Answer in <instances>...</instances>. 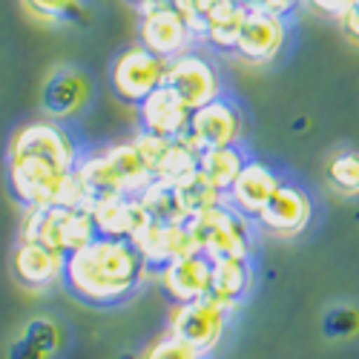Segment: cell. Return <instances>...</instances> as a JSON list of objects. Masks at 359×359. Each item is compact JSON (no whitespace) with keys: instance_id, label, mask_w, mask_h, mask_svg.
Listing matches in <instances>:
<instances>
[{"instance_id":"15","label":"cell","mask_w":359,"mask_h":359,"mask_svg":"<svg viewBox=\"0 0 359 359\" xmlns=\"http://www.w3.org/2000/svg\"><path fill=\"white\" fill-rule=\"evenodd\" d=\"M138 130L149 135H161V138H178L187 133L190 121V107L178 98L167 83L156 86L147 98L138 104Z\"/></svg>"},{"instance_id":"28","label":"cell","mask_w":359,"mask_h":359,"mask_svg":"<svg viewBox=\"0 0 359 359\" xmlns=\"http://www.w3.org/2000/svg\"><path fill=\"white\" fill-rule=\"evenodd\" d=\"M20 337H23L26 342H32L38 351H43L49 359H52L57 351H61V345H64V331L57 327V322H52V319H46V316L29 319V322L23 325Z\"/></svg>"},{"instance_id":"27","label":"cell","mask_w":359,"mask_h":359,"mask_svg":"<svg viewBox=\"0 0 359 359\" xmlns=\"http://www.w3.org/2000/svg\"><path fill=\"white\" fill-rule=\"evenodd\" d=\"M178 187H182V193H184V201H187L190 216L207 213V210H213V207H222V204L227 201L224 193H219L213 184L204 182V178L198 175V170L190 172L187 178H182V182H178Z\"/></svg>"},{"instance_id":"16","label":"cell","mask_w":359,"mask_h":359,"mask_svg":"<svg viewBox=\"0 0 359 359\" xmlns=\"http://www.w3.org/2000/svg\"><path fill=\"white\" fill-rule=\"evenodd\" d=\"M158 276H161V287L167 290V296L172 299L175 305L193 302V299L210 296L213 262L207 259L204 253L193 250V253H184V256L167 262L158 271Z\"/></svg>"},{"instance_id":"20","label":"cell","mask_w":359,"mask_h":359,"mask_svg":"<svg viewBox=\"0 0 359 359\" xmlns=\"http://www.w3.org/2000/svg\"><path fill=\"white\" fill-rule=\"evenodd\" d=\"M138 201L144 204L149 222L156 224H187L190 219L184 193L178 187V182H170V178H153L138 193Z\"/></svg>"},{"instance_id":"30","label":"cell","mask_w":359,"mask_h":359,"mask_svg":"<svg viewBox=\"0 0 359 359\" xmlns=\"http://www.w3.org/2000/svg\"><path fill=\"white\" fill-rule=\"evenodd\" d=\"M141 359H201L198 351H193L187 342H182L172 334H164L161 339H156L147 348V353Z\"/></svg>"},{"instance_id":"36","label":"cell","mask_w":359,"mask_h":359,"mask_svg":"<svg viewBox=\"0 0 359 359\" xmlns=\"http://www.w3.org/2000/svg\"><path fill=\"white\" fill-rule=\"evenodd\" d=\"M356 4H359V0H356Z\"/></svg>"},{"instance_id":"24","label":"cell","mask_w":359,"mask_h":359,"mask_svg":"<svg viewBox=\"0 0 359 359\" xmlns=\"http://www.w3.org/2000/svg\"><path fill=\"white\" fill-rule=\"evenodd\" d=\"M245 9L236 0H222V4L207 15L204 23V43H210L219 52H233L238 32H242V20H245Z\"/></svg>"},{"instance_id":"29","label":"cell","mask_w":359,"mask_h":359,"mask_svg":"<svg viewBox=\"0 0 359 359\" xmlns=\"http://www.w3.org/2000/svg\"><path fill=\"white\" fill-rule=\"evenodd\" d=\"M322 331L327 339H351L359 331V311L353 305H337L325 313Z\"/></svg>"},{"instance_id":"31","label":"cell","mask_w":359,"mask_h":359,"mask_svg":"<svg viewBox=\"0 0 359 359\" xmlns=\"http://www.w3.org/2000/svg\"><path fill=\"white\" fill-rule=\"evenodd\" d=\"M337 26H339V32H342V38L348 43L359 46V4H353L345 15H339L337 18Z\"/></svg>"},{"instance_id":"6","label":"cell","mask_w":359,"mask_h":359,"mask_svg":"<svg viewBox=\"0 0 359 359\" xmlns=\"http://www.w3.org/2000/svg\"><path fill=\"white\" fill-rule=\"evenodd\" d=\"M164 83L172 93L182 98L190 109H198L204 104H210L213 98L224 95V83L219 67L198 49H187L182 55H175L167 61Z\"/></svg>"},{"instance_id":"13","label":"cell","mask_w":359,"mask_h":359,"mask_svg":"<svg viewBox=\"0 0 359 359\" xmlns=\"http://www.w3.org/2000/svg\"><path fill=\"white\" fill-rule=\"evenodd\" d=\"M133 144L138 147V153L149 170L153 178H170V182H182L190 172H196L198 164V149L184 138H161L149 133H135Z\"/></svg>"},{"instance_id":"10","label":"cell","mask_w":359,"mask_h":359,"mask_svg":"<svg viewBox=\"0 0 359 359\" xmlns=\"http://www.w3.org/2000/svg\"><path fill=\"white\" fill-rule=\"evenodd\" d=\"M138 43L149 52H156L158 57L170 61V57L182 55L193 49L196 35L190 32L187 20L178 15V9L170 4H156L138 12Z\"/></svg>"},{"instance_id":"14","label":"cell","mask_w":359,"mask_h":359,"mask_svg":"<svg viewBox=\"0 0 359 359\" xmlns=\"http://www.w3.org/2000/svg\"><path fill=\"white\" fill-rule=\"evenodd\" d=\"M64 264H67L64 253H57L41 242H26V238H20L12 253V273L18 285L35 293H43L55 285H61Z\"/></svg>"},{"instance_id":"33","label":"cell","mask_w":359,"mask_h":359,"mask_svg":"<svg viewBox=\"0 0 359 359\" xmlns=\"http://www.w3.org/2000/svg\"><path fill=\"white\" fill-rule=\"evenodd\" d=\"M6 359H49L43 351H38L32 342H26L23 337H18L12 345H9V356Z\"/></svg>"},{"instance_id":"3","label":"cell","mask_w":359,"mask_h":359,"mask_svg":"<svg viewBox=\"0 0 359 359\" xmlns=\"http://www.w3.org/2000/svg\"><path fill=\"white\" fill-rule=\"evenodd\" d=\"M187 230L196 242V250L210 262L250 256L253 250V219L233 210L227 201L207 213L190 216Z\"/></svg>"},{"instance_id":"34","label":"cell","mask_w":359,"mask_h":359,"mask_svg":"<svg viewBox=\"0 0 359 359\" xmlns=\"http://www.w3.org/2000/svg\"><path fill=\"white\" fill-rule=\"evenodd\" d=\"M302 0H250V6H262V9H271V12H276V15H290Z\"/></svg>"},{"instance_id":"26","label":"cell","mask_w":359,"mask_h":359,"mask_svg":"<svg viewBox=\"0 0 359 359\" xmlns=\"http://www.w3.org/2000/svg\"><path fill=\"white\" fill-rule=\"evenodd\" d=\"M20 4L41 23H69L86 15L83 0H20Z\"/></svg>"},{"instance_id":"5","label":"cell","mask_w":359,"mask_h":359,"mask_svg":"<svg viewBox=\"0 0 359 359\" xmlns=\"http://www.w3.org/2000/svg\"><path fill=\"white\" fill-rule=\"evenodd\" d=\"M230 308H224L219 299L213 296H201L193 299V302H182L175 305L170 313V334L178 337L182 342H187L193 351H198L201 356L210 353L224 331H227V322H230Z\"/></svg>"},{"instance_id":"21","label":"cell","mask_w":359,"mask_h":359,"mask_svg":"<svg viewBox=\"0 0 359 359\" xmlns=\"http://www.w3.org/2000/svg\"><path fill=\"white\" fill-rule=\"evenodd\" d=\"M253 287V267L250 256L238 259H219L213 262V276H210V296L230 311H236L245 302V296Z\"/></svg>"},{"instance_id":"7","label":"cell","mask_w":359,"mask_h":359,"mask_svg":"<svg viewBox=\"0 0 359 359\" xmlns=\"http://www.w3.org/2000/svg\"><path fill=\"white\" fill-rule=\"evenodd\" d=\"M164 72H167L164 57H158L156 52L135 43V46L115 55V61L109 67V86L121 101L138 104L141 98L153 93L156 86L164 83Z\"/></svg>"},{"instance_id":"19","label":"cell","mask_w":359,"mask_h":359,"mask_svg":"<svg viewBox=\"0 0 359 359\" xmlns=\"http://www.w3.org/2000/svg\"><path fill=\"white\" fill-rule=\"evenodd\" d=\"M89 213H93V224H95L98 236L124 238V242H133V238L149 224V216L144 210V204L138 201V196L104 198Z\"/></svg>"},{"instance_id":"4","label":"cell","mask_w":359,"mask_h":359,"mask_svg":"<svg viewBox=\"0 0 359 359\" xmlns=\"http://www.w3.org/2000/svg\"><path fill=\"white\" fill-rule=\"evenodd\" d=\"M98 233L93 224V213L81 210V207H32L26 210L23 224H20V238L26 242H41L57 253H75L86 242H93Z\"/></svg>"},{"instance_id":"8","label":"cell","mask_w":359,"mask_h":359,"mask_svg":"<svg viewBox=\"0 0 359 359\" xmlns=\"http://www.w3.org/2000/svg\"><path fill=\"white\" fill-rule=\"evenodd\" d=\"M287 38L290 26L285 15H276L262 6H248L233 52L248 64H271L287 46Z\"/></svg>"},{"instance_id":"12","label":"cell","mask_w":359,"mask_h":359,"mask_svg":"<svg viewBox=\"0 0 359 359\" xmlns=\"http://www.w3.org/2000/svg\"><path fill=\"white\" fill-rule=\"evenodd\" d=\"M311 219H313V201L302 187L293 184V182H282L276 187V193L271 196V201L253 216L259 230L271 233L276 238L299 236L311 224Z\"/></svg>"},{"instance_id":"18","label":"cell","mask_w":359,"mask_h":359,"mask_svg":"<svg viewBox=\"0 0 359 359\" xmlns=\"http://www.w3.org/2000/svg\"><path fill=\"white\" fill-rule=\"evenodd\" d=\"M133 245L141 253L144 264L156 267V271H161L167 262L196 250V242H193L187 224H156V222H149L133 238Z\"/></svg>"},{"instance_id":"22","label":"cell","mask_w":359,"mask_h":359,"mask_svg":"<svg viewBox=\"0 0 359 359\" xmlns=\"http://www.w3.org/2000/svg\"><path fill=\"white\" fill-rule=\"evenodd\" d=\"M245 161H248L245 153L236 144H230V147H213V149H201V153H198L196 170H198V175L204 178L207 184H213L219 193L227 196L230 184L236 182V175L242 172Z\"/></svg>"},{"instance_id":"35","label":"cell","mask_w":359,"mask_h":359,"mask_svg":"<svg viewBox=\"0 0 359 359\" xmlns=\"http://www.w3.org/2000/svg\"><path fill=\"white\" fill-rule=\"evenodd\" d=\"M127 4H133L138 12L147 9V6H156V4H167V0H127Z\"/></svg>"},{"instance_id":"11","label":"cell","mask_w":359,"mask_h":359,"mask_svg":"<svg viewBox=\"0 0 359 359\" xmlns=\"http://www.w3.org/2000/svg\"><path fill=\"white\" fill-rule=\"evenodd\" d=\"M93 98V78L81 67L61 64L41 83V109L49 121H67L78 115Z\"/></svg>"},{"instance_id":"9","label":"cell","mask_w":359,"mask_h":359,"mask_svg":"<svg viewBox=\"0 0 359 359\" xmlns=\"http://www.w3.org/2000/svg\"><path fill=\"white\" fill-rule=\"evenodd\" d=\"M245 135V115L238 104L227 95L213 98L198 109H190V121L184 138L198 149H213V147H230L238 144Z\"/></svg>"},{"instance_id":"25","label":"cell","mask_w":359,"mask_h":359,"mask_svg":"<svg viewBox=\"0 0 359 359\" xmlns=\"http://www.w3.org/2000/svg\"><path fill=\"white\" fill-rule=\"evenodd\" d=\"M325 178L334 193L345 198H359V153L356 149H342V153L331 156L325 167Z\"/></svg>"},{"instance_id":"17","label":"cell","mask_w":359,"mask_h":359,"mask_svg":"<svg viewBox=\"0 0 359 359\" xmlns=\"http://www.w3.org/2000/svg\"><path fill=\"white\" fill-rule=\"evenodd\" d=\"M279 184H282V178L276 175L273 167H267L264 161H245L242 172L236 175V182L227 190V204L242 216L253 219L271 201Z\"/></svg>"},{"instance_id":"1","label":"cell","mask_w":359,"mask_h":359,"mask_svg":"<svg viewBox=\"0 0 359 359\" xmlns=\"http://www.w3.org/2000/svg\"><path fill=\"white\" fill-rule=\"evenodd\" d=\"M78 147L72 135L49 118L29 121L12 133L6 153V175L12 196L32 210V207H81L89 210L86 196L75 178Z\"/></svg>"},{"instance_id":"23","label":"cell","mask_w":359,"mask_h":359,"mask_svg":"<svg viewBox=\"0 0 359 359\" xmlns=\"http://www.w3.org/2000/svg\"><path fill=\"white\" fill-rule=\"evenodd\" d=\"M104 153L118 175V182L124 187V196H138L149 182H153V175H149L138 147L133 141H121V144H112V147H104Z\"/></svg>"},{"instance_id":"2","label":"cell","mask_w":359,"mask_h":359,"mask_svg":"<svg viewBox=\"0 0 359 359\" xmlns=\"http://www.w3.org/2000/svg\"><path fill=\"white\" fill-rule=\"evenodd\" d=\"M149 267L133 242L124 238L95 236L75 253L67 256L64 285L67 290L86 305L107 308L124 302L138 290Z\"/></svg>"},{"instance_id":"32","label":"cell","mask_w":359,"mask_h":359,"mask_svg":"<svg viewBox=\"0 0 359 359\" xmlns=\"http://www.w3.org/2000/svg\"><path fill=\"white\" fill-rule=\"evenodd\" d=\"M305 4L313 9V12H319V15H325V18H339V15H345L356 0H305Z\"/></svg>"}]
</instances>
